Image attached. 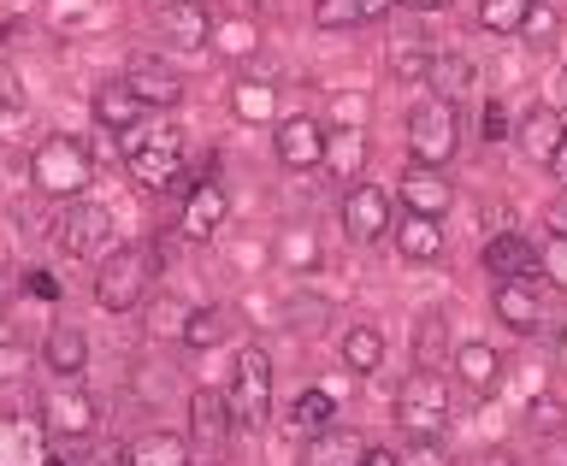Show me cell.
<instances>
[{"label":"cell","instance_id":"6da1fadb","mask_svg":"<svg viewBox=\"0 0 567 466\" xmlns=\"http://www.w3.org/2000/svg\"><path fill=\"white\" fill-rule=\"evenodd\" d=\"M491 308H496V319H503L508 331H520V336H556V331H567V290H561V283H549L544 272L503 278Z\"/></svg>","mask_w":567,"mask_h":466},{"label":"cell","instance_id":"7a4b0ae2","mask_svg":"<svg viewBox=\"0 0 567 466\" xmlns=\"http://www.w3.org/2000/svg\"><path fill=\"white\" fill-rule=\"evenodd\" d=\"M30 184L42 189L48 201H78V195L95 184V154H89V142L83 136H48V142H35Z\"/></svg>","mask_w":567,"mask_h":466},{"label":"cell","instance_id":"3957f363","mask_svg":"<svg viewBox=\"0 0 567 466\" xmlns=\"http://www.w3.org/2000/svg\"><path fill=\"white\" fill-rule=\"evenodd\" d=\"M148 283H154V248H106L101 266H95V301L101 313H136L148 301Z\"/></svg>","mask_w":567,"mask_h":466},{"label":"cell","instance_id":"277c9868","mask_svg":"<svg viewBox=\"0 0 567 466\" xmlns=\"http://www.w3.org/2000/svg\"><path fill=\"white\" fill-rule=\"evenodd\" d=\"M450 379H443L437 366H414L396 390V425L408 437H443V425H450Z\"/></svg>","mask_w":567,"mask_h":466},{"label":"cell","instance_id":"5b68a950","mask_svg":"<svg viewBox=\"0 0 567 466\" xmlns=\"http://www.w3.org/2000/svg\"><path fill=\"white\" fill-rule=\"evenodd\" d=\"M230 420H237V432H260L266 420H272V354L260 343H243L237 349V372H230Z\"/></svg>","mask_w":567,"mask_h":466},{"label":"cell","instance_id":"8992f818","mask_svg":"<svg viewBox=\"0 0 567 466\" xmlns=\"http://www.w3.org/2000/svg\"><path fill=\"white\" fill-rule=\"evenodd\" d=\"M461 148V106L443 95H425L408 106V154L420 166H450Z\"/></svg>","mask_w":567,"mask_h":466},{"label":"cell","instance_id":"52a82bcc","mask_svg":"<svg viewBox=\"0 0 567 466\" xmlns=\"http://www.w3.org/2000/svg\"><path fill=\"white\" fill-rule=\"evenodd\" d=\"M42 432L48 437H95L101 432V402L89 396V390L78 379H60V384H48V396H42Z\"/></svg>","mask_w":567,"mask_h":466},{"label":"cell","instance_id":"ba28073f","mask_svg":"<svg viewBox=\"0 0 567 466\" xmlns=\"http://www.w3.org/2000/svg\"><path fill=\"white\" fill-rule=\"evenodd\" d=\"M53 242H60L71 260H95V255L113 248V213H106L101 201H83L78 195V201L60 213V225H53Z\"/></svg>","mask_w":567,"mask_h":466},{"label":"cell","instance_id":"9c48e42d","mask_svg":"<svg viewBox=\"0 0 567 466\" xmlns=\"http://www.w3.org/2000/svg\"><path fill=\"white\" fill-rule=\"evenodd\" d=\"M124 166L142 189H177L184 184V148H177V131H154L124 148Z\"/></svg>","mask_w":567,"mask_h":466},{"label":"cell","instance_id":"30bf717a","mask_svg":"<svg viewBox=\"0 0 567 466\" xmlns=\"http://www.w3.org/2000/svg\"><path fill=\"white\" fill-rule=\"evenodd\" d=\"M390 230V189H379V184H354L343 189V237L349 242H379Z\"/></svg>","mask_w":567,"mask_h":466},{"label":"cell","instance_id":"8fae6325","mask_svg":"<svg viewBox=\"0 0 567 466\" xmlns=\"http://www.w3.org/2000/svg\"><path fill=\"white\" fill-rule=\"evenodd\" d=\"M124 83L142 95V106H177L184 101V71H177L172 60H159V53H131Z\"/></svg>","mask_w":567,"mask_h":466},{"label":"cell","instance_id":"7c38bea8","mask_svg":"<svg viewBox=\"0 0 567 466\" xmlns=\"http://www.w3.org/2000/svg\"><path fill=\"white\" fill-rule=\"evenodd\" d=\"M225 219H230V195L219 184H189L184 189V219H177V237H184V242H213Z\"/></svg>","mask_w":567,"mask_h":466},{"label":"cell","instance_id":"4fadbf2b","mask_svg":"<svg viewBox=\"0 0 567 466\" xmlns=\"http://www.w3.org/2000/svg\"><path fill=\"white\" fill-rule=\"evenodd\" d=\"M230 425H237V420H230L225 390L195 384V390H189V449H225Z\"/></svg>","mask_w":567,"mask_h":466},{"label":"cell","instance_id":"5bb4252c","mask_svg":"<svg viewBox=\"0 0 567 466\" xmlns=\"http://www.w3.org/2000/svg\"><path fill=\"white\" fill-rule=\"evenodd\" d=\"M396 195H402V207H408V213L443 219V213H450V201H455V184L443 177V166H420V159H408V172H402Z\"/></svg>","mask_w":567,"mask_h":466},{"label":"cell","instance_id":"9a60e30c","mask_svg":"<svg viewBox=\"0 0 567 466\" xmlns=\"http://www.w3.org/2000/svg\"><path fill=\"white\" fill-rule=\"evenodd\" d=\"M272 148H278V166H290V172H313L319 159H326V124H319L313 113L284 118Z\"/></svg>","mask_w":567,"mask_h":466},{"label":"cell","instance_id":"2e32d148","mask_svg":"<svg viewBox=\"0 0 567 466\" xmlns=\"http://www.w3.org/2000/svg\"><path fill=\"white\" fill-rule=\"evenodd\" d=\"M154 30L166 35L172 48H207L213 12L202 7V0H159V7H154Z\"/></svg>","mask_w":567,"mask_h":466},{"label":"cell","instance_id":"e0dca14e","mask_svg":"<svg viewBox=\"0 0 567 466\" xmlns=\"http://www.w3.org/2000/svg\"><path fill=\"white\" fill-rule=\"evenodd\" d=\"M425 83H432V95L455 101V106L473 101V95H478V65H473V53H461V48H432Z\"/></svg>","mask_w":567,"mask_h":466},{"label":"cell","instance_id":"ac0fdd59","mask_svg":"<svg viewBox=\"0 0 567 466\" xmlns=\"http://www.w3.org/2000/svg\"><path fill=\"white\" fill-rule=\"evenodd\" d=\"M0 466H48V432L30 414H0Z\"/></svg>","mask_w":567,"mask_h":466},{"label":"cell","instance_id":"d6986e66","mask_svg":"<svg viewBox=\"0 0 567 466\" xmlns=\"http://www.w3.org/2000/svg\"><path fill=\"white\" fill-rule=\"evenodd\" d=\"M361 455H367V437L337 420L308 432V443H301V466H361Z\"/></svg>","mask_w":567,"mask_h":466},{"label":"cell","instance_id":"ffe728a7","mask_svg":"<svg viewBox=\"0 0 567 466\" xmlns=\"http://www.w3.org/2000/svg\"><path fill=\"white\" fill-rule=\"evenodd\" d=\"M485 272L503 283V278H532L538 272V242L520 237V230H496L485 242Z\"/></svg>","mask_w":567,"mask_h":466},{"label":"cell","instance_id":"44dd1931","mask_svg":"<svg viewBox=\"0 0 567 466\" xmlns=\"http://www.w3.org/2000/svg\"><path fill=\"white\" fill-rule=\"evenodd\" d=\"M89 106H95V124H106L113 136H131L136 124H142V113H148V106H142V95H136V89L124 83V77L101 83V89H95V101H89Z\"/></svg>","mask_w":567,"mask_h":466},{"label":"cell","instance_id":"7402d4cb","mask_svg":"<svg viewBox=\"0 0 567 466\" xmlns=\"http://www.w3.org/2000/svg\"><path fill=\"white\" fill-rule=\"evenodd\" d=\"M124 466H195L184 432H142L124 443Z\"/></svg>","mask_w":567,"mask_h":466},{"label":"cell","instance_id":"603a6c76","mask_svg":"<svg viewBox=\"0 0 567 466\" xmlns=\"http://www.w3.org/2000/svg\"><path fill=\"white\" fill-rule=\"evenodd\" d=\"M561 136H567V118L556 113V106H532V113H520V131H514L520 154L538 159V166H549V154H556Z\"/></svg>","mask_w":567,"mask_h":466},{"label":"cell","instance_id":"cb8c5ba5","mask_svg":"<svg viewBox=\"0 0 567 466\" xmlns=\"http://www.w3.org/2000/svg\"><path fill=\"white\" fill-rule=\"evenodd\" d=\"M450 361H455V379L473 390V396H491L496 379H503V361H496V349L491 343H455L450 349Z\"/></svg>","mask_w":567,"mask_h":466},{"label":"cell","instance_id":"d4e9b609","mask_svg":"<svg viewBox=\"0 0 567 466\" xmlns=\"http://www.w3.org/2000/svg\"><path fill=\"white\" fill-rule=\"evenodd\" d=\"M42 361L53 379H83V366H89V336L78 325H53L48 331V343H42Z\"/></svg>","mask_w":567,"mask_h":466},{"label":"cell","instance_id":"484cf974","mask_svg":"<svg viewBox=\"0 0 567 466\" xmlns=\"http://www.w3.org/2000/svg\"><path fill=\"white\" fill-rule=\"evenodd\" d=\"M396 255H402V260H437V255H443V225L425 219V213H402V225H396Z\"/></svg>","mask_w":567,"mask_h":466},{"label":"cell","instance_id":"4316f807","mask_svg":"<svg viewBox=\"0 0 567 466\" xmlns=\"http://www.w3.org/2000/svg\"><path fill=\"white\" fill-rule=\"evenodd\" d=\"M361 159H367V136L354 131V124H343V131L326 136V159H319V166H331L337 184H354V177H361Z\"/></svg>","mask_w":567,"mask_h":466},{"label":"cell","instance_id":"83f0119b","mask_svg":"<svg viewBox=\"0 0 567 466\" xmlns=\"http://www.w3.org/2000/svg\"><path fill=\"white\" fill-rule=\"evenodd\" d=\"M142 325H148V336H159V343H184L189 308L177 296H148L142 301Z\"/></svg>","mask_w":567,"mask_h":466},{"label":"cell","instance_id":"f1b7e54d","mask_svg":"<svg viewBox=\"0 0 567 466\" xmlns=\"http://www.w3.org/2000/svg\"><path fill=\"white\" fill-rule=\"evenodd\" d=\"M343 366L349 372H379L384 366V331L379 325H349L343 331Z\"/></svg>","mask_w":567,"mask_h":466},{"label":"cell","instance_id":"f546056e","mask_svg":"<svg viewBox=\"0 0 567 466\" xmlns=\"http://www.w3.org/2000/svg\"><path fill=\"white\" fill-rule=\"evenodd\" d=\"M443 354H450V325H443L437 308H425L414 319V366H437Z\"/></svg>","mask_w":567,"mask_h":466},{"label":"cell","instance_id":"4dcf8cb0","mask_svg":"<svg viewBox=\"0 0 567 466\" xmlns=\"http://www.w3.org/2000/svg\"><path fill=\"white\" fill-rule=\"evenodd\" d=\"M230 308H189V325H184V343L189 349H219L225 336H230Z\"/></svg>","mask_w":567,"mask_h":466},{"label":"cell","instance_id":"1f68e13d","mask_svg":"<svg viewBox=\"0 0 567 466\" xmlns=\"http://www.w3.org/2000/svg\"><path fill=\"white\" fill-rule=\"evenodd\" d=\"M230 113H237L243 124H272L278 118L272 83H237V89H230Z\"/></svg>","mask_w":567,"mask_h":466},{"label":"cell","instance_id":"d6a6232c","mask_svg":"<svg viewBox=\"0 0 567 466\" xmlns=\"http://www.w3.org/2000/svg\"><path fill=\"white\" fill-rule=\"evenodd\" d=\"M425 65H432V48H425L420 35H396V42H390V77L425 83Z\"/></svg>","mask_w":567,"mask_h":466},{"label":"cell","instance_id":"836d02e7","mask_svg":"<svg viewBox=\"0 0 567 466\" xmlns=\"http://www.w3.org/2000/svg\"><path fill=\"white\" fill-rule=\"evenodd\" d=\"M526 12H532V0H478V30H491V35H520Z\"/></svg>","mask_w":567,"mask_h":466},{"label":"cell","instance_id":"e575fe53","mask_svg":"<svg viewBox=\"0 0 567 466\" xmlns=\"http://www.w3.org/2000/svg\"><path fill=\"white\" fill-rule=\"evenodd\" d=\"M290 420H296V425H308V432H319V425H331V420H337L331 390H301L296 407H290Z\"/></svg>","mask_w":567,"mask_h":466},{"label":"cell","instance_id":"d590c367","mask_svg":"<svg viewBox=\"0 0 567 466\" xmlns=\"http://www.w3.org/2000/svg\"><path fill=\"white\" fill-rule=\"evenodd\" d=\"M526 425H532L538 437H561V432H567V402H561V396H538V402L526 407Z\"/></svg>","mask_w":567,"mask_h":466},{"label":"cell","instance_id":"8d00e7d4","mask_svg":"<svg viewBox=\"0 0 567 466\" xmlns=\"http://www.w3.org/2000/svg\"><path fill=\"white\" fill-rule=\"evenodd\" d=\"M207 42H219L225 53H237V60H243V53H255L260 30H255V18H237V24H213V35H207Z\"/></svg>","mask_w":567,"mask_h":466},{"label":"cell","instance_id":"74e56055","mask_svg":"<svg viewBox=\"0 0 567 466\" xmlns=\"http://www.w3.org/2000/svg\"><path fill=\"white\" fill-rule=\"evenodd\" d=\"M556 30H561L556 7H549V0H532V12H526L520 35H526V42H538V48H549V42H556Z\"/></svg>","mask_w":567,"mask_h":466},{"label":"cell","instance_id":"f35d334b","mask_svg":"<svg viewBox=\"0 0 567 466\" xmlns=\"http://www.w3.org/2000/svg\"><path fill=\"white\" fill-rule=\"evenodd\" d=\"M313 24L319 30H349V24H361V12H354V0H313Z\"/></svg>","mask_w":567,"mask_h":466},{"label":"cell","instance_id":"ab89813d","mask_svg":"<svg viewBox=\"0 0 567 466\" xmlns=\"http://www.w3.org/2000/svg\"><path fill=\"white\" fill-rule=\"evenodd\" d=\"M30 366H35V354H30L24 343H0V390H7V384H18Z\"/></svg>","mask_w":567,"mask_h":466},{"label":"cell","instance_id":"60d3db41","mask_svg":"<svg viewBox=\"0 0 567 466\" xmlns=\"http://www.w3.org/2000/svg\"><path fill=\"white\" fill-rule=\"evenodd\" d=\"M538 272H544L549 283H561V290H567V237H549V242L538 248Z\"/></svg>","mask_w":567,"mask_h":466},{"label":"cell","instance_id":"b9f144b4","mask_svg":"<svg viewBox=\"0 0 567 466\" xmlns=\"http://www.w3.org/2000/svg\"><path fill=\"white\" fill-rule=\"evenodd\" d=\"M402 466H450V449H443V437H414L408 443V455H396Z\"/></svg>","mask_w":567,"mask_h":466},{"label":"cell","instance_id":"7bdbcfd3","mask_svg":"<svg viewBox=\"0 0 567 466\" xmlns=\"http://www.w3.org/2000/svg\"><path fill=\"white\" fill-rule=\"evenodd\" d=\"M24 296L30 301H60L65 290H60V278H53V272H24Z\"/></svg>","mask_w":567,"mask_h":466},{"label":"cell","instance_id":"ee69618b","mask_svg":"<svg viewBox=\"0 0 567 466\" xmlns=\"http://www.w3.org/2000/svg\"><path fill=\"white\" fill-rule=\"evenodd\" d=\"M18 101H24V83H18V71L0 60V113H18Z\"/></svg>","mask_w":567,"mask_h":466},{"label":"cell","instance_id":"f6af8a7d","mask_svg":"<svg viewBox=\"0 0 567 466\" xmlns=\"http://www.w3.org/2000/svg\"><path fill=\"white\" fill-rule=\"evenodd\" d=\"M544 230H549V237H567V189L544 207Z\"/></svg>","mask_w":567,"mask_h":466},{"label":"cell","instance_id":"bcb514c9","mask_svg":"<svg viewBox=\"0 0 567 466\" xmlns=\"http://www.w3.org/2000/svg\"><path fill=\"white\" fill-rule=\"evenodd\" d=\"M284 255H290L296 266H313V242H308V230H296V237L284 242Z\"/></svg>","mask_w":567,"mask_h":466},{"label":"cell","instance_id":"7dc6e473","mask_svg":"<svg viewBox=\"0 0 567 466\" xmlns=\"http://www.w3.org/2000/svg\"><path fill=\"white\" fill-rule=\"evenodd\" d=\"M485 136H491V142H503V136H508V118H503V106H491V113H485Z\"/></svg>","mask_w":567,"mask_h":466},{"label":"cell","instance_id":"c3c4849f","mask_svg":"<svg viewBox=\"0 0 567 466\" xmlns=\"http://www.w3.org/2000/svg\"><path fill=\"white\" fill-rule=\"evenodd\" d=\"M549 172H556V184L567 189V136L556 142V154H549Z\"/></svg>","mask_w":567,"mask_h":466},{"label":"cell","instance_id":"681fc988","mask_svg":"<svg viewBox=\"0 0 567 466\" xmlns=\"http://www.w3.org/2000/svg\"><path fill=\"white\" fill-rule=\"evenodd\" d=\"M390 7H396V0H354V12H361V24H367V18H384Z\"/></svg>","mask_w":567,"mask_h":466},{"label":"cell","instance_id":"f907efd6","mask_svg":"<svg viewBox=\"0 0 567 466\" xmlns=\"http://www.w3.org/2000/svg\"><path fill=\"white\" fill-rule=\"evenodd\" d=\"M478 466H520V455H514V449H485Z\"/></svg>","mask_w":567,"mask_h":466},{"label":"cell","instance_id":"816d5d0a","mask_svg":"<svg viewBox=\"0 0 567 466\" xmlns=\"http://www.w3.org/2000/svg\"><path fill=\"white\" fill-rule=\"evenodd\" d=\"M361 466H402V460H396V449H372V443H367V455H361Z\"/></svg>","mask_w":567,"mask_h":466},{"label":"cell","instance_id":"f5cc1de1","mask_svg":"<svg viewBox=\"0 0 567 466\" xmlns=\"http://www.w3.org/2000/svg\"><path fill=\"white\" fill-rule=\"evenodd\" d=\"M549 106H556V113H567V65L556 71V101H549Z\"/></svg>","mask_w":567,"mask_h":466},{"label":"cell","instance_id":"db71d44e","mask_svg":"<svg viewBox=\"0 0 567 466\" xmlns=\"http://www.w3.org/2000/svg\"><path fill=\"white\" fill-rule=\"evenodd\" d=\"M402 7H414V12H443L450 0H402Z\"/></svg>","mask_w":567,"mask_h":466},{"label":"cell","instance_id":"11a10c76","mask_svg":"<svg viewBox=\"0 0 567 466\" xmlns=\"http://www.w3.org/2000/svg\"><path fill=\"white\" fill-rule=\"evenodd\" d=\"M7 30H12V24H7V18H0V42H7Z\"/></svg>","mask_w":567,"mask_h":466}]
</instances>
